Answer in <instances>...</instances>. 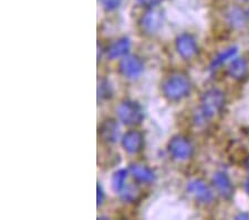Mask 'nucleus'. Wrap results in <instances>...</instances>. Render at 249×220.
Listing matches in <instances>:
<instances>
[{
  "label": "nucleus",
  "mask_w": 249,
  "mask_h": 220,
  "mask_svg": "<svg viewBox=\"0 0 249 220\" xmlns=\"http://www.w3.org/2000/svg\"><path fill=\"white\" fill-rule=\"evenodd\" d=\"M192 83L186 76L173 75L163 83V94L168 100L178 101L187 97L191 93Z\"/></svg>",
  "instance_id": "f257e3e1"
},
{
  "label": "nucleus",
  "mask_w": 249,
  "mask_h": 220,
  "mask_svg": "<svg viewBox=\"0 0 249 220\" xmlns=\"http://www.w3.org/2000/svg\"><path fill=\"white\" fill-rule=\"evenodd\" d=\"M225 105V95L219 89H210L205 91L200 98V117L210 119L222 111Z\"/></svg>",
  "instance_id": "f03ea898"
},
{
  "label": "nucleus",
  "mask_w": 249,
  "mask_h": 220,
  "mask_svg": "<svg viewBox=\"0 0 249 220\" xmlns=\"http://www.w3.org/2000/svg\"><path fill=\"white\" fill-rule=\"evenodd\" d=\"M118 116L124 125L134 126L142 122L144 113L139 102L126 100L123 101L118 108Z\"/></svg>",
  "instance_id": "7ed1b4c3"
},
{
  "label": "nucleus",
  "mask_w": 249,
  "mask_h": 220,
  "mask_svg": "<svg viewBox=\"0 0 249 220\" xmlns=\"http://www.w3.org/2000/svg\"><path fill=\"white\" fill-rule=\"evenodd\" d=\"M168 151L173 158L178 161H184L192 157L193 145L183 136H175L168 142Z\"/></svg>",
  "instance_id": "20e7f679"
},
{
  "label": "nucleus",
  "mask_w": 249,
  "mask_h": 220,
  "mask_svg": "<svg viewBox=\"0 0 249 220\" xmlns=\"http://www.w3.org/2000/svg\"><path fill=\"white\" fill-rule=\"evenodd\" d=\"M164 21V14L158 8H150L141 18L140 25L147 34H155L160 29Z\"/></svg>",
  "instance_id": "39448f33"
},
{
  "label": "nucleus",
  "mask_w": 249,
  "mask_h": 220,
  "mask_svg": "<svg viewBox=\"0 0 249 220\" xmlns=\"http://www.w3.org/2000/svg\"><path fill=\"white\" fill-rule=\"evenodd\" d=\"M186 189L197 201L203 203H211L214 200V194L211 187L202 179H193L187 183Z\"/></svg>",
  "instance_id": "423d86ee"
},
{
  "label": "nucleus",
  "mask_w": 249,
  "mask_h": 220,
  "mask_svg": "<svg viewBox=\"0 0 249 220\" xmlns=\"http://www.w3.org/2000/svg\"><path fill=\"white\" fill-rule=\"evenodd\" d=\"M176 50L184 59H192L198 53V45L196 39L190 34H183L176 39Z\"/></svg>",
  "instance_id": "0eeeda50"
},
{
  "label": "nucleus",
  "mask_w": 249,
  "mask_h": 220,
  "mask_svg": "<svg viewBox=\"0 0 249 220\" xmlns=\"http://www.w3.org/2000/svg\"><path fill=\"white\" fill-rule=\"evenodd\" d=\"M120 71L128 79L139 78L144 71V65L139 57L135 56H126L120 62Z\"/></svg>",
  "instance_id": "6e6552de"
},
{
  "label": "nucleus",
  "mask_w": 249,
  "mask_h": 220,
  "mask_svg": "<svg viewBox=\"0 0 249 220\" xmlns=\"http://www.w3.org/2000/svg\"><path fill=\"white\" fill-rule=\"evenodd\" d=\"M213 185L225 199H230L234 195V186L226 173H223V171L216 173L213 177Z\"/></svg>",
  "instance_id": "1a4fd4ad"
},
{
  "label": "nucleus",
  "mask_w": 249,
  "mask_h": 220,
  "mask_svg": "<svg viewBox=\"0 0 249 220\" xmlns=\"http://www.w3.org/2000/svg\"><path fill=\"white\" fill-rule=\"evenodd\" d=\"M122 146L127 153L136 154L143 147V136L136 130L128 131L122 138Z\"/></svg>",
  "instance_id": "9d476101"
},
{
  "label": "nucleus",
  "mask_w": 249,
  "mask_h": 220,
  "mask_svg": "<svg viewBox=\"0 0 249 220\" xmlns=\"http://www.w3.org/2000/svg\"><path fill=\"white\" fill-rule=\"evenodd\" d=\"M99 135L103 141L107 143H114L119 138V126L115 120H104L99 128Z\"/></svg>",
  "instance_id": "9b49d317"
},
{
  "label": "nucleus",
  "mask_w": 249,
  "mask_h": 220,
  "mask_svg": "<svg viewBox=\"0 0 249 220\" xmlns=\"http://www.w3.org/2000/svg\"><path fill=\"white\" fill-rule=\"evenodd\" d=\"M227 73L231 78L242 80L248 74V62L245 58H235L227 68Z\"/></svg>",
  "instance_id": "f8f14e48"
},
{
  "label": "nucleus",
  "mask_w": 249,
  "mask_h": 220,
  "mask_svg": "<svg viewBox=\"0 0 249 220\" xmlns=\"http://www.w3.org/2000/svg\"><path fill=\"white\" fill-rule=\"evenodd\" d=\"M131 48V42L127 38H121L112 43L107 49V57L110 59H116L125 56Z\"/></svg>",
  "instance_id": "ddd939ff"
},
{
  "label": "nucleus",
  "mask_w": 249,
  "mask_h": 220,
  "mask_svg": "<svg viewBox=\"0 0 249 220\" xmlns=\"http://www.w3.org/2000/svg\"><path fill=\"white\" fill-rule=\"evenodd\" d=\"M130 171L133 177L140 182L150 183L155 179V175L150 168L141 165H131Z\"/></svg>",
  "instance_id": "4468645a"
},
{
  "label": "nucleus",
  "mask_w": 249,
  "mask_h": 220,
  "mask_svg": "<svg viewBox=\"0 0 249 220\" xmlns=\"http://www.w3.org/2000/svg\"><path fill=\"white\" fill-rule=\"evenodd\" d=\"M227 21L232 28L240 29L246 23V15L238 7H231L227 11Z\"/></svg>",
  "instance_id": "2eb2a0df"
},
{
  "label": "nucleus",
  "mask_w": 249,
  "mask_h": 220,
  "mask_svg": "<svg viewBox=\"0 0 249 220\" xmlns=\"http://www.w3.org/2000/svg\"><path fill=\"white\" fill-rule=\"evenodd\" d=\"M127 178V170L125 169H120L115 171L112 176L111 185L112 189H113L115 193H121L125 187V180Z\"/></svg>",
  "instance_id": "dca6fc26"
},
{
  "label": "nucleus",
  "mask_w": 249,
  "mask_h": 220,
  "mask_svg": "<svg viewBox=\"0 0 249 220\" xmlns=\"http://www.w3.org/2000/svg\"><path fill=\"white\" fill-rule=\"evenodd\" d=\"M237 51H238V48L237 47H231L228 48L224 51V53L219 54L217 57H216L214 60H213L211 68L212 69H215L216 67L218 66H222L223 63H225L226 61H228L230 59H232L237 55Z\"/></svg>",
  "instance_id": "f3484780"
},
{
  "label": "nucleus",
  "mask_w": 249,
  "mask_h": 220,
  "mask_svg": "<svg viewBox=\"0 0 249 220\" xmlns=\"http://www.w3.org/2000/svg\"><path fill=\"white\" fill-rule=\"evenodd\" d=\"M123 0H100L103 9L107 11H113L121 6Z\"/></svg>",
  "instance_id": "a211bd4d"
},
{
  "label": "nucleus",
  "mask_w": 249,
  "mask_h": 220,
  "mask_svg": "<svg viewBox=\"0 0 249 220\" xmlns=\"http://www.w3.org/2000/svg\"><path fill=\"white\" fill-rule=\"evenodd\" d=\"M142 6H145L148 8H154L159 6L160 3H162L163 0H138Z\"/></svg>",
  "instance_id": "6ab92c4d"
},
{
  "label": "nucleus",
  "mask_w": 249,
  "mask_h": 220,
  "mask_svg": "<svg viewBox=\"0 0 249 220\" xmlns=\"http://www.w3.org/2000/svg\"><path fill=\"white\" fill-rule=\"evenodd\" d=\"M103 199H104V193L102 190V187L98 185V206L102 205L103 202Z\"/></svg>",
  "instance_id": "aec40b11"
},
{
  "label": "nucleus",
  "mask_w": 249,
  "mask_h": 220,
  "mask_svg": "<svg viewBox=\"0 0 249 220\" xmlns=\"http://www.w3.org/2000/svg\"><path fill=\"white\" fill-rule=\"evenodd\" d=\"M245 190H246V193L249 195V178L245 181Z\"/></svg>",
  "instance_id": "412c9836"
},
{
  "label": "nucleus",
  "mask_w": 249,
  "mask_h": 220,
  "mask_svg": "<svg viewBox=\"0 0 249 220\" xmlns=\"http://www.w3.org/2000/svg\"><path fill=\"white\" fill-rule=\"evenodd\" d=\"M237 218H245V219H249V215H242V214H240Z\"/></svg>",
  "instance_id": "4be33fe9"
},
{
  "label": "nucleus",
  "mask_w": 249,
  "mask_h": 220,
  "mask_svg": "<svg viewBox=\"0 0 249 220\" xmlns=\"http://www.w3.org/2000/svg\"><path fill=\"white\" fill-rule=\"evenodd\" d=\"M245 166H246V168L249 170V156L246 158V161H245Z\"/></svg>",
  "instance_id": "5701e85b"
},
{
  "label": "nucleus",
  "mask_w": 249,
  "mask_h": 220,
  "mask_svg": "<svg viewBox=\"0 0 249 220\" xmlns=\"http://www.w3.org/2000/svg\"><path fill=\"white\" fill-rule=\"evenodd\" d=\"M247 17H248V20H249V10H248V14H247Z\"/></svg>",
  "instance_id": "b1692460"
},
{
  "label": "nucleus",
  "mask_w": 249,
  "mask_h": 220,
  "mask_svg": "<svg viewBox=\"0 0 249 220\" xmlns=\"http://www.w3.org/2000/svg\"><path fill=\"white\" fill-rule=\"evenodd\" d=\"M242 1H248V0H242Z\"/></svg>",
  "instance_id": "393cba45"
}]
</instances>
